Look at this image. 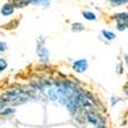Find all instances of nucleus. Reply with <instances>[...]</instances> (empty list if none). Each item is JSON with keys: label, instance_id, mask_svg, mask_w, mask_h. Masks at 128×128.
Listing matches in <instances>:
<instances>
[{"label": "nucleus", "instance_id": "obj_1", "mask_svg": "<svg viewBox=\"0 0 128 128\" xmlns=\"http://www.w3.org/2000/svg\"><path fill=\"white\" fill-rule=\"evenodd\" d=\"M45 43H46V38L44 36H38L36 39V54L42 65H48L51 58V53L48 48L45 46Z\"/></svg>", "mask_w": 128, "mask_h": 128}, {"label": "nucleus", "instance_id": "obj_2", "mask_svg": "<svg viewBox=\"0 0 128 128\" xmlns=\"http://www.w3.org/2000/svg\"><path fill=\"white\" fill-rule=\"evenodd\" d=\"M72 70L74 72L75 74H84L88 69H89V61L84 58L82 59L74 60L70 65Z\"/></svg>", "mask_w": 128, "mask_h": 128}, {"label": "nucleus", "instance_id": "obj_3", "mask_svg": "<svg viewBox=\"0 0 128 128\" xmlns=\"http://www.w3.org/2000/svg\"><path fill=\"white\" fill-rule=\"evenodd\" d=\"M16 113H18V107H15L9 104L8 106H6L5 108H2V110L0 111V116L6 120H12L15 118Z\"/></svg>", "mask_w": 128, "mask_h": 128}, {"label": "nucleus", "instance_id": "obj_4", "mask_svg": "<svg viewBox=\"0 0 128 128\" xmlns=\"http://www.w3.org/2000/svg\"><path fill=\"white\" fill-rule=\"evenodd\" d=\"M100 37L102 40H104L105 43H108L112 42V40H114V39L116 38V32H113V31H110V30H102V35L99 36Z\"/></svg>", "mask_w": 128, "mask_h": 128}, {"label": "nucleus", "instance_id": "obj_5", "mask_svg": "<svg viewBox=\"0 0 128 128\" xmlns=\"http://www.w3.org/2000/svg\"><path fill=\"white\" fill-rule=\"evenodd\" d=\"M113 20L116 23H122L127 24L128 22V12H120L113 15Z\"/></svg>", "mask_w": 128, "mask_h": 128}, {"label": "nucleus", "instance_id": "obj_6", "mask_svg": "<svg viewBox=\"0 0 128 128\" xmlns=\"http://www.w3.org/2000/svg\"><path fill=\"white\" fill-rule=\"evenodd\" d=\"M0 13H1L4 16H9V15H12L13 13H14V6H13L10 2L5 4V5L1 7Z\"/></svg>", "mask_w": 128, "mask_h": 128}, {"label": "nucleus", "instance_id": "obj_7", "mask_svg": "<svg viewBox=\"0 0 128 128\" xmlns=\"http://www.w3.org/2000/svg\"><path fill=\"white\" fill-rule=\"evenodd\" d=\"M9 2L14 6V8H24L29 5L27 0H9Z\"/></svg>", "mask_w": 128, "mask_h": 128}, {"label": "nucleus", "instance_id": "obj_8", "mask_svg": "<svg viewBox=\"0 0 128 128\" xmlns=\"http://www.w3.org/2000/svg\"><path fill=\"white\" fill-rule=\"evenodd\" d=\"M70 29L73 32H82V31H84V26L82 23H80V22H74V23H72L70 26Z\"/></svg>", "mask_w": 128, "mask_h": 128}, {"label": "nucleus", "instance_id": "obj_9", "mask_svg": "<svg viewBox=\"0 0 128 128\" xmlns=\"http://www.w3.org/2000/svg\"><path fill=\"white\" fill-rule=\"evenodd\" d=\"M8 69V61L5 57L0 56V74H2Z\"/></svg>", "mask_w": 128, "mask_h": 128}, {"label": "nucleus", "instance_id": "obj_10", "mask_svg": "<svg viewBox=\"0 0 128 128\" xmlns=\"http://www.w3.org/2000/svg\"><path fill=\"white\" fill-rule=\"evenodd\" d=\"M82 16H83L86 20H88V21H96V20H97L96 14L92 12H90V10H83V12H82Z\"/></svg>", "mask_w": 128, "mask_h": 128}, {"label": "nucleus", "instance_id": "obj_11", "mask_svg": "<svg viewBox=\"0 0 128 128\" xmlns=\"http://www.w3.org/2000/svg\"><path fill=\"white\" fill-rule=\"evenodd\" d=\"M116 75H119V76H122V75L125 74V66H124L122 61H118V62H116Z\"/></svg>", "mask_w": 128, "mask_h": 128}, {"label": "nucleus", "instance_id": "obj_12", "mask_svg": "<svg viewBox=\"0 0 128 128\" xmlns=\"http://www.w3.org/2000/svg\"><path fill=\"white\" fill-rule=\"evenodd\" d=\"M120 102H122V98L120 97V96H118V95L111 96V98H110V105H111V107L116 106V105L119 104Z\"/></svg>", "mask_w": 128, "mask_h": 128}, {"label": "nucleus", "instance_id": "obj_13", "mask_svg": "<svg viewBox=\"0 0 128 128\" xmlns=\"http://www.w3.org/2000/svg\"><path fill=\"white\" fill-rule=\"evenodd\" d=\"M112 6H122V5H127L128 0H108Z\"/></svg>", "mask_w": 128, "mask_h": 128}, {"label": "nucleus", "instance_id": "obj_14", "mask_svg": "<svg viewBox=\"0 0 128 128\" xmlns=\"http://www.w3.org/2000/svg\"><path fill=\"white\" fill-rule=\"evenodd\" d=\"M7 51H8V44L6 42H2V40H0V53H6Z\"/></svg>", "mask_w": 128, "mask_h": 128}, {"label": "nucleus", "instance_id": "obj_15", "mask_svg": "<svg viewBox=\"0 0 128 128\" xmlns=\"http://www.w3.org/2000/svg\"><path fill=\"white\" fill-rule=\"evenodd\" d=\"M8 105H9L8 102H6V100H4V99L0 98V111L2 110V108H5L6 106H8Z\"/></svg>", "mask_w": 128, "mask_h": 128}, {"label": "nucleus", "instance_id": "obj_16", "mask_svg": "<svg viewBox=\"0 0 128 128\" xmlns=\"http://www.w3.org/2000/svg\"><path fill=\"white\" fill-rule=\"evenodd\" d=\"M38 4L39 5H43L44 7H48V6H50L51 0H38Z\"/></svg>", "mask_w": 128, "mask_h": 128}, {"label": "nucleus", "instance_id": "obj_17", "mask_svg": "<svg viewBox=\"0 0 128 128\" xmlns=\"http://www.w3.org/2000/svg\"><path fill=\"white\" fill-rule=\"evenodd\" d=\"M116 30H118V31H125L126 30V24L116 23Z\"/></svg>", "mask_w": 128, "mask_h": 128}, {"label": "nucleus", "instance_id": "obj_18", "mask_svg": "<svg viewBox=\"0 0 128 128\" xmlns=\"http://www.w3.org/2000/svg\"><path fill=\"white\" fill-rule=\"evenodd\" d=\"M122 58H124V66L128 69V54L125 53L124 56H122Z\"/></svg>", "mask_w": 128, "mask_h": 128}, {"label": "nucleus", "instance_id": "obj_19", "mask_svg": "<svg viewBox=\"0 0 128 128\" xmlns=\"http://www.w3.org/2000/svg\"><path fill=\"white\" fill-rule=\"evenodd\" d=\"M122 92H124V95H125L126 98H128V83L122 86Z\"/></svg>", "mask_w": 128, "mask_h": 128}, {"label": "nucleus", "instance_id": "obj_20", "mask_svg": "<svg viewBox=\"0 0 128 128\" xmlns=\"http://www.w3.org/2000/svg\"><path fill=\"white\" fill-rule=\"evenodd\" d=\"M29 4H34V5H37L38 4V0H27Z\"/></svg>", "mask_w": 128, "mask_h": 128}, {"label": "nucleus", "instance_id": "obj_21", "mask_svg": "<svg viewBox=\"0 0 128 128\" xmlns=\"http://www.w3.org/2000/svg\"><path fill=\"white\" fill-rule=\"evenodd\" d=\"M96 128H108L107 125H99V126H96Z\"/></svg>", "mask_w": 128, "mask_h": 128}, {"label": "nucleus", "instance_id": "obj_22", "mask_svg": "<svg viewBox=\"0 0 128 128\" xmlns=\"http://www.w3.org/2000/svg\"><path fill=\"white\" fill-rule=\"evenodd\" d=\"M126 29H128V22H127V24H126Z\"/></svg>", "mask_w": 128, "mask_h": 128}]
</instances>
